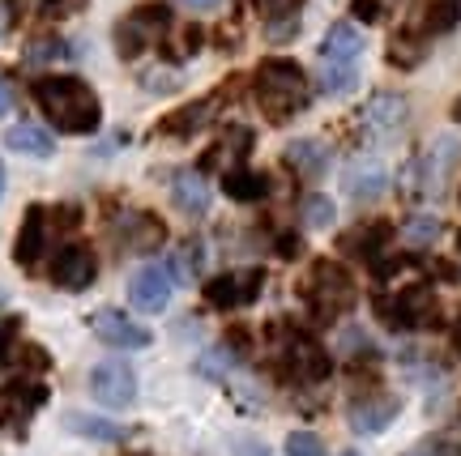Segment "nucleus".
Wrapping results in <instances>:
<instances>
[{"label": "nucleus", "mask_w": 461, "mask_h": 456, "mask_svg": "<svg viewBox=\"0 0 461 456\" xmlns=\"http://www.w3.org/2000/svg\"><path fill=\"white\" fill-rule=\"evenodd\" d=\"M34 103H39V112L48 115L56 129L77 132V137L95 132L103 120L99 94L82 77H39L34 82Z\"/></svg>", "instance_id": "1"}, {"label": "nucleus", "mask_w": 461, "mask_h": 456, "mask_svg": "<svg viewBox=\"0 0 461 456\" xmlns=\"http://www.w3.org/2000/svg\"><path fill=\"white\" fill-rule=\"evenodd\" d=\"M252 94H257V107H261L274 124H282V120L299 115L312 103V85H308V73H303L295 60L274 56V60H265V65L257 68Z\"/></svg>", "instance_id": "2"}, {"label": "nucleus", "mask_w": 461, "mask_h": 456, "mask_svg": "<svg viewBox=\"0 0 461 456\" xmlns=\"http://www.w3.org/2000/svg\"><path fill=\"white\" fill-rule=\"evenodd\" d=\"M457 163H461V141L457 137H453V132L436 137V141L428 146V154H419V158L406 163V171H402V192L411 196V201L440 196L448 188V180H453Z\"/></svg>", "instance_id": "3"}, {"label": "nucleus", "mask_w": 461, "mask_h": 456, "mask_svg": "<svg viewBox=\"0 0 461 456\" xmlns=\"http://www.w3.org/2000/svg\"><path fill=\"white\" fill-rule=\"evenodd\" d=\"M303 299H308V311L321 325H333L355 308V277L338 261H316L303 277Z\"/></svg>", "instance_id": "4"}, {"label": "nucleus", "mask_w": 461, "mask_h": 456, "mask_svg": "<svg viewBox=\"0 0 461 456\" xmlns=\"http://www.w3.org/2000/svg\"><path fill=\"white\" fill-rule=\"evenodd\" d=\"M278 367H282V375L295 380V384H321V380L333 371V359L321 350L316 337L299 333V328H286L278 337Z\"/></svg>", "instance_id": "5"}, {"label": "nucleus", "mask_w": 461, "mask_h": 456, "mask_svg": "<svg viewBox=\"0 0 461 456\" xmlns=\"http://www.w3.org/2000/svg\"><path fill=\"white\" fill-rule=\"evenodd\" d=\"M376 316L389 328H431L440 320V299L431 286H406V291L389 294V299H376Z\"/></svg>", "instance_id": "6"}, {"label": "nucleus", "mask_w": 461, "mask_h": 456, "mask_svg": "<svg viewBox=\"0 0 461 456\" xmlns=\"http://www.w3.org/2000/svg\"><path fill=\"white\" fill-rule=\"evenodd\" d=\"M406 120H411V103L406 94H397V90H380L363 103L359 112V129L363 137H372V141H389L397 132L406 129Z\"/></svg>", "instance_id": "7"}, {"label": "nucleus", "mask_w": 461, "mask_h": 456, "mask_svg": "<svg viewBox=\"0 0 461 456\" xmlns=\"http://www.w3.org/2000/svg\"><path fill=\"white\" fill-rule=\"evenodd\" d=\"M90 392H95V401L107 409H129L132 401H137V371H132L129 362L107 359L90 371Z\"/></svg>", "instance_id": "8"}, {"label": "nucleus", "mask_w": 461, "mask_h": 456, "mask_svg": "<svg viewBox=\"0 0 461 456\" xmlns=\"http://www.w3.org/2000/svg\"><path fill=\"white\" fill-rule=\"evenodd\" d=\"M265 286V269H240V273H218L205 282V303L218 311L244 308V303H257V294Z\"/></svg>", "instance_id": "9"}, {"label": "nucleus", "mask_w": 461, "mask_h": 456, "mask_svg": "<svg viewBox=\"0 0 461 456\" xmlns=\"http://www.w3.org/2000/svg\"><path fill=\"white\" fill-rule=\"evenodd\" d=\"M95 277H99V261L86 244H65L51 256V282L60 291H86Z\"/></svg>", "instance_id": "10"}, {"label": "nucleus", "mask_w": 461, "mask_h": 456, "mask_svg": "<svg viewBox=\"0 0 461 456\" xmlns=\"http://www.w3.org/2000/svg\"><path fill=\"white\" fill-rule=\"evenodd\" d=\"M171 286H176V282H171V273H167L163 264H141L129 282V303L137 311L154 316V311H163L167 303H171Z\"/></svg>", "instance_id": "11"}, {"label": "nucleus", "mask_w": 461, "mask_h": 456, "mask_svg": "<svg viewBox=\"0 0 461 456\" xmlns=\"http://www.w3.org/2000/svg\"><path fill=\"white\" fill-rule=\"evenodd\" d=\"M342 188L350 192V201H376L389 188V171L376 154H355L342 171Z\"/></svg>", "instance_id": "12"}, {"label": "nucleus", "mask_w": 461, "mask_h": 456, "mask_svg": "<svg viewBox=\"0 0 461 456\" xmlns=\"http://www.w3.org/2000/svg\"><path fill=\"white\" fill-rule=\"evenodd\" d=\"M43 401H48V389H43V384H34V380H14V384L0 389V423L22 431L26 418H31Z\"/></svg>", "instance_id": "13"}, {"label": "nucleus", "mask_w": 461, "mask_h": 456, "mask_svg": "<svg viewBox=\"0 0 461 456\" xmlns=\"http://www.w3.org/2000/svg\"><path fill=\"white\" fill-rule=\"evenodd\" d=\"M397 414H402V401L389 397V392H367V397H355V401H350V426H355L359 435H380Z\"/></svg>", "instance_id": "14"}, {"label": "nucleus", "mask_w": 461, "mask_h": 456, "mask_svg": "<svg viewBox=\"0 0 461 456\" xmlns=\"http://www.w3.org/2000/svg\"><path fill=\"white\" fill-rule=\"evenodd\" d=\"M95 333L107 345H115V350H146L149 345V328H141L132 316H124V311H115V308H103L95 316Z\"/></svg>", "instance_id": "15"}, {"label": "nucleus", "mask_w": 461, "mask_h": 456, "mask_svg": "<svg viewBox=\"0 0 461 456\" xmlns=\"http://www.w3.org/2000/svg\"><path fill=\"white\" fill-rule=\"evenodd\" d=\"M359 51H363V34L355 22H333L325 43H321V65L333 68H359Z\"/></svg>", "instance_id": "16"}, {"label": "nucleus", "mask_w": 461, "mask_h": 456, "mask_svg": "<svg viewBox=\"0 0 461 456\" xmlns=\"http://www.w3.org/2000/svg\"><path fill=\"white\" fill-rule=\"evenodd\" d=\"M48 210L43 205H34V210H26V218H22V235H17V247H14V256L22 269H31L43 252H48Z\"/></svg>", "instance_id": "17"}, {"label": "nucleus", "mask_w": 461, "mask_h": 456, "mask_svg": "<svg viewBox=\"0 0 461 456\" xmlns=\"http://www.w3.org/2000/svg\"><path fill=\"white\" fill-rule=\"evenodd\" d=\"M115 235L129 252H154V247L167 239V227L154 218V213H129L115 222Z\"/></svg>", "instance_id": "18"}, {"label": "nucleus", "mask_w": 461, "mask_h": 456, "mask_svg": "<svg viewBox=\"0 0 461 456\" xmlns=\"http://www.w3.org/2000/svg\"><path fill=\"white\" fill-rule=\"evenodd\" d=\"M171 201L188 218H205V210H210V183H205V175L201 171H176L171 175Z\"/></svg>", "instance_id": "19"}, {"label": "nucleus", "mask_w": 461, "mask_h": 456, "mask_svg": "<svg viewBox=\"0 0 461 456\" xmlns=\"http://www.w3.org/2000/svg\"><path fill=\"white\" fill-rule=\"evenodd\" d=\"M222 107V94H214V98H201V103H188L184 112H176L171 120L163 124V132L167 137H193V132H201L210 120H214V112Z\"/></svg>", "instance_id": "20"}, {"label": "nucleus", "mask_w": 461, "mask_h": 456, "mask_svg": "<svg viewBox=\"0 0 461 456\" xmlns=\"http://www.w3.org/2000/svg\"><path fill=\"white\" fill-rule=\"evenodd\" d=\"M286 166L295 171L299 180H321L325 166H330V149L321 141H291L286 146Z\"/></svg>", "instance_id": "21"}, {"label": "nucleus", "mask_w": 461, "mask_h": 456, "mask_svg": "<svg viewBox=\"0 0 461 456\" xmlns=\"http://www.w3.org/2000/svg\"><path fill=\"white\" fill-rule=\"evenodd\" d=\"M5 146L14 149V154H26V158H51L56 154V141H51L48 129H39V124H14V129L5 132Z\"/></svg>", "instance_id": "22"}, {"label": "nucleus", "mask_w": 461, "mask_h": 456, "mask_svg": "<svg viewBox=\"0 0 461 456\" xmlns=\"http://www.w3.org/2000/svg\"><path fill=\"white\" fill-rule=\"evenodd\" d=\"M222 192L230 201H265L269 196V175L261 171H252V166H227V175H222Z\"/></svg>", "instance_id": "23"}, {"label": "nucleus", "mask_w": 461, "mask_h": 456, "mask_svg": "<svg viewBox=\"0 0 461 456\" xmlns=\"http://www.w3.org/2000/svg\"><path fill=\"white\" fill-rule=\"evenodd\" d=\"M124 22H129V26H132L137 34H141L146 43H154L158 34L171 31V4H163V0H149V4H137V9H132V13L124 17Z\"/></svg>", "instance_id": "24"}, {"label": "nucleus", "mask_w": 461, "mask_h": 456, "mask_svg": "<svg viewBox=\"0 0 461 456\" xmlns=\"http://www.w3.org/2000/svg\"><path fill=\"white\" fill-rule=\"evenodd\" d=\"M389 244V227L384 222H367V227L350 230V235H342V252H355V256H363V261H376L380 247Z\"/></svg>", "instance_id": "25"}, {"label": "nucleus", "mask_w": 461, "mask_h": 456, "mask_svg": "<svg viewBox=\"0 0 461 456\" xmlns=\"http://www.w3.org/2000/svg\"><path fill=\"white\" fill-rule=\"evenodd\" d=\"M423 56H428V39L414 31V26H406V31H397L389 39V65L393 68H414Z\"/></svg>", "instance_id": "26"}, {"label": "nucleus", "mask_w": 461, "mask_h": 456, "mask_svg": "<svg viewBox=\"0 0 461 456\" xmlns=\"http://www.w3.org/2000/svg\"><path fill=\"white\" fill-rule=\"evenodd\" d=\"M65 426L68 431H77V435H86V440H103V443L129 440V426L107 423V418H90V414H68Z\"/></svg>", "instance_id": "27"}, {"label": "nucleus", "mask_w": 461, "mask_h": 456, "mask_svg": "<svg viewBox=\"0 0 461 456\" xmlns=\"http://www.w3.org/2000/svg\"><path fill=\"white\" fill-rule=\"evenodd\" d=\"M461 22V9L457 0H431L428 9H423V17H419V26L414 31L423 34V39H431V34H448L453 26Z\"/></svg>", "instance_id": "28"}, {"label": "nucleus", "mask_w": 461, "mask_h": 456, "mask_svg": "<svg viewBox=\"0 0 461 456\" xmlns=\"http://www.w3.org/2000/svg\"><path fill=\"white\" fill-rule=\"evenodd\" d=\"M201 269H205V247L197 244V239H188V244H180V252L171 256V282H197Z\"/></svg>", "instance_id": "29"}, {"label": "nucleus", "mask_w": 461, "mask_h": 456, "mask_svg": "<svg viewBox=\"0 0 461 456\" xmlns=\"http://www.w3.org/2000/svg\"><path fill=\"white\" fill-rule=\"evenodd\" d=\"M338 218V205H333L330 196H321V192H308L303 201H299V222L303 227H312V230H325Z\"/></svg>", "instance_id": "30"}, {"label": "nucleus", "mask_w": 461, "mask_h": 456, "mask_svg": "<svg viewBox=\"0 0 461 456\" xmlns=\"http://www.w3.org/2000/svg\"><path fill=\"white\" fill-rule=\"evenodd\" d=\"M355 82H359V68L321 65V90H325V94H346V90H355Z\"/></svg>", "instance_id": "31"}, {"label": "nucleus", "mask_w": 461, "mask_h": 456, "mask_svg": "<svg viewBox=\"0 0 461 456\" xmlns=\"http://www.w3.org/2000/svg\"><path fill=\"white\" fill-rule=\"evenodd\" d=\"M402 235H406L414 247H419V244H436V239H440V218H431V213H423V218H411V222L402 227Z\"/></svg>", "instance_id": "32"}, {"label": "nucleus", "mask_w": 461, "mask_h": 456, "mask_svg": "<svg viewBox=\"0 0 461 456\" xmlns=\"http://www.w3.org/2000/svg\"><path fill=\"white\" fill-rule=\"evenodd\" d=\"M73 51H68V43H60V39H39V43H31L26 48V60L31 65H51V60H68Z\"/></svg>", "instance_id": "33"}, {"label": "nucleus", "mask_w": 461, "mask_h": 456, "mask_svg": "<svg viewBox=\"0 0 461 456\" xmlns=\"http://www.w3.org/2000/svg\"><path fill=\"white\" fill-rule=\"evenodd\" d=\"M146 48H149V43H146V39H141L137 31H132L129 22H120V26H115V51H120L124 60H132V56H141Z\"/></svg>", "instance_id": "34"}, {"label": "nucleus", "mask_w": 461, "mask_h": 456, "mask_svg": "<svg viewBox=\"0 0 461 456\" xmlns=\"http://www.w3.org/2000/svg\"><path fill=\"white\" fill-rule=\"evenodd\" d=\"M286 456H325V443L312 431H295V435H286Z\"/></svg>", "instance_id": "35"}, {"label": "nucleus", "mask_w": 461, "mask_h": 456, "mask_svg": "<svg viewBox=\"0 0 461 456\" xmlns=\"http://www.w3.org/2000/svg\"><path fill=\"white\" fill-rule=\"evenodd\" d=\"M265 34H269V43H286V39H295L299 34V13L269 17V22H265Z\"/></svg>", "instance_id": "36"}, {"label": "nucleus", "mask_w": 461, "mask_h": 456, "mask_svg": "<svg viewBox=\"0 0 461 456\" xmlns=\"http://www.w3.org/2000/svg\"><path fill=\"white\" fill-rule=\"evenodd\" d=\"M350 17H359V22H380V17H384V4H380V0H350Z\"/></svg>", "instance_id": "37"}, {"label": "nucleus", "mask_w": 461, "mask_h": 456, "mask_svg": "<svg viewBox=\"0 0 461 456\" xmlns=\"http://www.w3.org/2000/svg\"><path fill=\"white\" fill-rule=\"evenodd\" d=\"M257 4H261L265 17H291V13H299L303 0H257Z\"/></svg>", "instance_id": "38"}, {"label": "nucleus", "mask_w": 461, "mask_h": 456, "mask_svg": "<svg viewBox=\"0 0 461 456\" xmlns=\"http://www.w3.org/2000/svg\"><path fill=\"white\" fill-rule=\"evenodd\" d=\"M14 342H17V320L0 325V362H14Z\"/></svg>", "instance_id": "39"}, {"label": "nucleus", "mask_w": 461, "mask_h": 456, "mask_svg": "<svg viewBox=\"0 0 461 456\" xmlns=\"http://www.w3.org/2000/svg\"><path fill=\"white\" fill-rule=\"evenodd\" d=\"M73 4H82V0H34V9L43 17H60V13H68Z\"/></svg>", "instance_id": "40"}, {"label": "nucleus", "mask_w": 461, "mask_h": 456, "mask_svg": "<svg viewBox=\"0 0 461 456\" xmlns=\"http://www.w3.org/2000/svg\"><path fill=\"white\" fill-rule=\"evenodd\" d=\"M146 85L154 94H167V90H176V77L171 73H154V77H146Z\"/></svg>", "instance_id": "41"}, {"label": "nucleus", "mask_w": 461, "mask_h": 456, "mask_svg": "<svg viewBox=\"0 0 461 456\" xmlns=\"http://www.w3.org/2000/svg\"><path fill=\"white\" fill-rule=\"evenodd\" d=\"M9 112H14V90L0 82V115H9Z\"/></svg>", "instance_id": "42"}, {"label": "nucleus", "mask_w": 461, "mask_h": 456, "mask_svg": "<svg viewBox=\"0 0 461 456\" xmlns=\"http://www.w3.org/2000/svg\"><path fill=\"white\" fill-rule=\"evenodd\" d=\"M235 456H265V448H261V443H235Z\"/></svg>", "instance_id": "43"}, {"label": "nucleus", "mask_w": 461, "mask_h": 456, "mask_svg": "<svg viewBox=\"0 0 461 456\" xmlns=\"http://www.w3.org/2000/svg\"><path fill=\"white\" fill-rule=\"evenodd\" d=\"M184 4H188V9H197V13H210V9H218L222 0H184Z\"/></svg>", "instance_id": "44"}, {"label": "nucleus", "mask_w": 461, "mask_h": 456, "mask_svg": "<svg viewBox=\"0 0 461 456\" xmlns=\"http://www.w3.org/2000/svg\"><path fill=\"white\" fill-rule=\"evenodd\" d=\"M9 31V4H5V0H0V34Z\"/></svg>", "instance_id": "45"}, {"label": "nucleus", "mask_w": 461, "mask_h": 456, "mask_svg": "<svg viewBox=\"0 0 461 456\" xmlns=\"http://www.w3.org/2000/svg\"><path fill=\"white\" fill-rule=\"evenodd\" d=\"M5 183H9V175H5V163H0V201H5Z\"/></svg>", "instance_id": "46"}, {"label": "nucleus", "mask_w": 461, "mask_h": 456, "mask_svg": "<svg viewBox=\"0 0 461 456\" xmlns=\"http://www.w3.org/2000/svg\"><path fill=\"white\" fill-rule=\"evenodd\" d=\"M453 342H457V350H461V316H457V328H453Z\"/></svg>", "instance_id": "47"}, {"label": "nucleus", "mask_w": 461, "mask_h": 456, "mask_svg": "<svg viewBox=\"0 0 461 456\" xmlns=\"http://www.w3.org/2000/svg\"><path fill=\"white\" fill-rule=\"evenodd\" d=\"M453 115H457V120H461V103H457V107H453Z\"/></svg>", "instance_id": "48"}, {"label": "nucleus", "mask_w": 461, "mask_h": 456, "mask_svg": "<svg viewBox=\"0 0 461 456\" xmlns=\"http://www.w3.org/2000/svg\"><path fill=\"white\" fill-rule=\"evenodd\" d=\"M342 456H359V452H342Z\"/></svg>", "instance_id": "49"}]
</instances>
